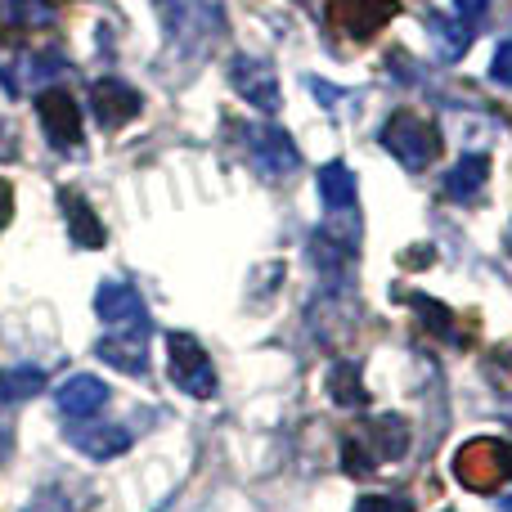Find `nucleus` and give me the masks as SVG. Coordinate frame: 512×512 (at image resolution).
Wrapping results in <instances>:
<instances>
[{"label": "nucleus", "instance_id": "nucleus-1", "mask_svg": "<svg viewBox=\"0 0 512 512\" xmlns=\"http://www.w3.org/2000/svg\"><path fill=\"white\" fill-rule=\"evenodd\" d=\"M162 32L185 54H203L225 32V14L216 0H158Z\"/></svg>", "mask_w": 512, "mask_h": 512}, {"label": "nucleus", "instance_id": "nucleus-2", "mask_svg": "<svg viewBox=\"0 0 512 512\" xmlns=\"http://www.w3.org/2000/svg\"><path fill=\"white\" fill-rule=\"evenodd\" d=\"M378 140H382V149L409 171H423L441 158V131H436L427 117H418L414 108H396Z\"/></svg>", "mask_w": 512, "mask_h": 512}, {"label": "nucleus", "instance_id": "nucleus-3", "mask_svg": "<svg viewBox=\"0 0 512 512\" xmlns=\"http://www.w3.org/2000/svg\"><path fill=\"white\" fill-rule=\"evenodd\" d=\"M319 198H324V212H328V225L319 234L333 243H346L355 252L360 243V203H355V171L346 162H328L319 171Z\"/></svg>", "mask_w": 512, "mask_h": 512}, {"label": "nucleus", "instance_id": "nucleus-4", "mask_svg": "<svg viewBox=\"0 0 512 512\" xmlns=\"http://www.w3.org/2000/svg\"><path fill=\"white\" fill-rule=\"evenodd\" d=\"M454 477L468 490H499L512 477V445L495 441V436H477L468 441L459 454H454Z\"/></svg>", "mask_w": 512, "mask_h": 512}, {"label": "nucleus", "instance_id": "nucleus-5", "mask_svg": "<svg viewBox=\"0 0 512 512\" xmlns=\"http://www.w3.org/2000/svg\"><path fill=\"white\" fill-rule=\"evenodd\" d=\"M167 373H171V382H176L185 396H194V400H212L216 387H221V382H216L212 360H207V351L189 333H171L167 337Z\"/></svg>", "mask_w": 512, "mask_h": 512}, {"label": "nucleus", "instance_id": "nucleus-6", "mask_svg": "<svg viewBox=\"0 0 512 512\" xmlns=\"http://www.w3.org/2000/svg\"><path fill=\"white\" fill-rule=\"evenodd\" d=\"M230 86L239 90L252 108H261V113H279L283 108L279 77H274V68L265 59H256V54H234L230 59Z\"/></svg>", "mask_w": 512, "mask_h": 512}, {"label": "nucleus", "instance_id": "nucleus-7", "mask_svg": "<svg viewBox=\"0 0 512 512\" xmlns=\"http://www.w3.org/2000/svg\"><path fill=\"white\" fill-rule=\"evenodd\" d=\"M243 135H248L252 162L265 171V176L283 180V176H292V171L301 167V153H297V144L288 140V131H283V126H248Z\"/></svg>", "mask_w": 512, "mask_h": 512}, {"label": "nucleus", "instance_id": "nucleus-8", "mask_svg": "<svg viewBox=\"0 0 512 512\" xmlns=\"http://www.w3.org/2000/svg\"><path fill=\"white\" fill-rule=\"evenodd\" d=\"M144 99L140 90L131 86V81H117V77H104L90 86V117H95L104 131H117V126H126L131 117H140Z\"/></svg>", "mask_w": 512, "mask_h": 512}, {"label": "nucleus", "instance_id": "nucleus-9", "mask_svg": "<svg viewBox=\"0 0 512 512\" xmlns=\"http://www.w3.org/2000/svg\"><path fill=\"white\" fill-rule=\"evenodd\" d=\"M36 113H41V126H45V135H50V144H59V149H77L81 144V108L68 90L45 86L41 99H36Z\"/></svg>", "mask_w": 512, "mask_h": 512}, {"label": "nucleus", "instance_id": "nucleus-10", "mask_svg": "<svg viewBox=\"0 0 512 512\" xmlns=\"http://www.w3.org/2000/svg\"><path fill=\"white\" fill-rule=\"evenodd\" d=\"M95 355L104 364H113V369L135 373V378H144V373H149V337H144V328H122V333L99 337Z\"/></svg>", "mask_w": 512, "mask_h": 512}, {"label": "nucleus", "instance_id": "nucleus-11", "mask_svg": "<svg viewBox=\"0 0 512 512\" xmlns=\"http://www.w3.org/2000/svg\"><path fill=\"white\" fill-rule=\"evenodd\" d=\"M68 441L77 445L86 459L104 463V459H117V454H126L135 445V432L122 423H90V427H72Z\"/></svg>", "mask_w": 512, "mask_h": 512}, {"label": "nucleus", "instance_id": "nucleus-12", "mask_svg": "<svg viewBox=\"0 0 512 512\" xmlns=\"http://www.w3.org/2000/svg\"><path fill=\"white\" fill-rule=\"evenodd\" d=\"M95 315L117 328H144V297L122 279L104 283V288L95 292Z\"/></svg>", "mask_w": 512, "mask_h": 512}, {"label": "nucleus", "instance_id": "nucleus-13", "mask_svg": "<svg viewBox=\"0 0 512 512\" xmlns=\"http://www.w3.org/2000/svg\"><path fill=\"white\" fill-rule=\"evenodd\" d=\"M54 405H59V414H68V418H90L108 405V382L90 378V373H77V378H68L59 391H54Z\"/></svg>", "mask_w": 512, "mask_h": 512}, {"label": "nucleus", "instance_id": "nucleus-14", "mask_svg": "<svg viewBox=\"0 0 512 512\" xmlns=\"http://www.w3.org/2000/svg\"><path fill=\"white\" fill-rule=\"evenodd\" d=\"M391 14H396V5H391V0H337V5H333V18L355 36V41L373 36Z\"/></svg>", "mask_w": 512, "mask_h": 512}, {"label": "nucleus", "instance_id": "nucleus-15", "mask_svg": "<svg viewBox=\"0 0 512 512\" xmlns=\"http://www.w3.org/2000/svg\"><path fill=\"white\" fill-rule=\"evenodd\" d=\"M364 445L373 450L378 463H396L400 454L409 450V423L400 414H373L369 432H364Z\"/></svg>", "mask_w": 512, "mask_h": 512}, {"label": "nucleus", "instance_id": "nucleus-16", "mask_svg": "<svg viewBox=\"0 0 512 512\" xmlns=\"http://www.w3.org/2000/svg\"><path fill=\"white\" fill-rule=\"evenodd\" d=\"M63 203V216H68V234L77 248H104V225H99V216L90 212V203L77 194V189H63L59 194Z\"/></svg>", "mask_w": 512, "mask_h": 512}, {"label": "nucleus", "instance_id": "nucleus-17", "mask_svg": "<svg viewBox=\"0 0 512 512\" xmlns=\"http://www.w3.org/2000/svg\"><path fill=\"white\" fill-rule=\"evenodd\" d=\"M486 176H490L486 153H463L450 167V176H445V194H450L454 203H472V198L481 194V185H486Z\"/></svg>", "mask_w": 512, "mask_h": 512}, {"label": "nucleus", "instance_id": "nucleus-18", "mask_svg": "<svg viewBox=\"0 0 512 512\" xmlns=\"http://www.w3.org/2000/svg\"><path fill=\"white\" fill-rule=\"evenodd\" d=\"M328 400L342 409H369V387L360 382V369L351 360H337L328 369Z\"/></svg>", "mask_w": 512, "mask_h": 512}, {"label": "nucleus", "instance_id": "nucleus-19", "mask_svg": "<svg viewBox=\"0 0 512 512\" xmlns=\"http://www.w3.org/2000/svg\"><path fill=\"white\" fill-rule=\"evenodd\" d=\"M45 387V373L32 364H18V369H0V405H18V400H32Z\"/></svg>", "mask_w": 512, "mask_h": 512}, {"label": "nucleus", "instance_id": "nucleus-20", "mask_svg": "<svg viewBox=\"0 0 512 512\" xmlns=\"http://www.w3.org/2000/svg\"><path fill=\"white\" fill-rule=\"evenodd\" d=\"M427 32H432L436 54H441L445 63L463 59V54H468V45H472V32H468V27H459V23H445L441 14H432V18H427Z\"/></svg>", "mask_w": 512, "mask_h": 512}, {"label": "nucleus", "instance_id": "nucleus-21", "mask_svg": "<svg viewBox=\"0 0 512 512\" xmlns=\"http://www.w3.org/2000/svg\"><path fill=\"white\" fill-rule=\"evenodd\" d=\"M409 306H414V315L423 319V328H427L432 337H450V333H454L450 306H441V301H432V297H414Z\"/></svg>", "mask_w": 512, "mask_h": 512}, {"label": "nucleus", "instance_id": "nucleus-22", "mask_svg": "<svg viewBox=\"0 0 512 512\" xmlns=\"http://www.w3.org/2000/svg\"><path fill=\"white\" fill-rule=\"evenodd\" d=\"M0 18H5V23L41 27V23H50V5H45V0H0Z\"/></svg>", "mask_w": 512, "mask_h": 512}, {"label": "nucleus", "instance_id": "nucleus-23", "mask_svg": "<svg viewBox=\"0 0 512 512\" xmlns=\"http://www.w3.org/2000/svg\"><path fill=\"white\" fill-rule=\"evenodd\" d=\"M342 468L351 472V477H364V472L378 468V459H373V450L360 441V436H346L342 441Z\"/></svg>", "mask_w": 512, "mask_h": 512}, {"label": "nucleus", "instance_id": "nucleus-24", "mask_svg": "<svg viewBox=\"0 0 512 512\" xmlns=\"http://www.w3.org/2000/svg\"><path fill=\"white\" fill-rule=\"evenodd\" d=\"M355 512H414V504L405 495H364Z\"/></svg>", "mask_w": 512, "mask_h": 512}, {"label": "nucleus", "instance_id": "nucleus-25", "mask_svg": "<svg viewBox=\"0 0 512 512\" xmlns=\"http://www.w3.org/2000/svg\"><path fill=\"white\" fill-rule=\"evenodd\" d=\"M490 77L499 86H512V41H499L495 45V59H490Z\"/></svg>", "mask_w": 512, "mask_h": 512}, {"label": "nucleus", "instance_id": "nucleus-26", "mask_svg": "<svg viewBox=\"0 0 512 512\" xmlns=\"http://www.w3.org/2000/svg\"><path fill=\"white\" fill-rule=\"evenodd\" d=\"M23 512H72V504L59 495V490H41V495L27 499Z\"/></svg>", "mask_w": 512, "mask_h": 512}, {"label": "nucleus", "instance_id": "nucleus-27", "mask_svg": "<svg viewBox=\"0 0 512 512\" xmlns=\"http://www.w3.org/2000/svg\"><path fill=\"white\" fill-rule=\"evenodd\" d=\"M9 216H14V189H9V180H0V230L9 225Z\"/></svg>", "mask_w": 512, "mask_h": 512}, {"label": "nucleus", "instance_id": "nucleus-28", "mask_svg": "<svg viewBox=\"0 0 512 512\" xmlns=\"http://www.w3.org/2000/svg\"><path fill=\"white\" fill-rule=\"evenodd\" d=\"M306 86L315 90V99H319V104H337V90L328 86V81H319V77H306Z\"/></svg>", "mask_w": 512, "mask_h": 512}, {"label": "nucleus", "instance_id": "nucleus-29", "mask_svg": "<svg viewBox=\"0 0 512 512\" xmlns=\"http://www.w3.org/2000/svg\"><path fill=\"white\" fill-rule=\"evenodd\" d=\"M454 9H459L463 18H481L490 9V0H454Z\"/></svg>", "mask_w": 512, "mask_h": 512}, {"label": "nucleus", "instance_id": "nucleus-30", "mask_svg": "<svg viewBox=\"0 0 512 512\" xmlns=\"http://www.w3.org/2000/svg\"><path fill=\"white\" fill-rule=\"evenodd\" d=\"M9 450H14V436H9V432H5V427H0V463H5V459H9Z\"/></svg>", "mask_w": 512, "mask_h": 512}, {"label": "nucleus", "instance_id": "nucleus-31", "mask_svg": "<svg viewBox=\"0 0 512 512\" xmlns=\"http://www.w3.org/2000/svg\"><path fill=\"white\" fill-rule=\"evenodd\" d=\"M9 149V144H5V126H0V153H5Z\"/></svg>", "mask_w": 512, "mask_h": 512}, {"label": "nucleus", "instance_id": "nucleus-32", "mask_svg": "<svg viewBox=\"0 0 512 512\" xmlns=\"http://www.w3.org/2000/svg\"><path fill=\"white\" fill-rule=\"evenodd\" d=\"M499 508H504V512H512V495H508V499H504V504H499Z\"/></svg>", "mask_w": 512, "mask_h": 512}]
</instances>
